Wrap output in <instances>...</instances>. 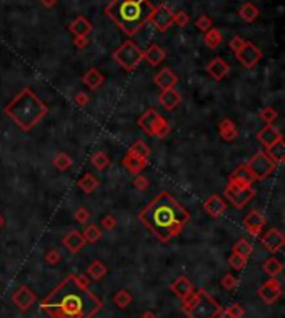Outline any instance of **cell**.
Listing matches in <instances>:
<instances>
[{
    "mask_svg": "<svg viewBox=\"0 0 285 318\" xmlns=\"http://www.w3.org/2000/svg\"><path fill=\"white\" fill-rule=\"evenodd\" d=\"M102 307V300L80 275L64 278L40 302V312L48 318H94Z\"/></svg>",
    "mask_w": 285,
    "mask_h": 318,
    "instance_id": "cell-1",
    "label": "cell"
},
{
    "mask_svg": "<svg viewBox=\"0 0 285 318\" xmlns=\"http://www.w3.org/2000/svg\"><path fill=\"white\" fill-rule=\"evenodd\" d=\"M138 220L157 240L167 243L182 233L190 213L168 192H160L140 210Z\"/></svg>",
    "mask_w": 285,
    "mask_h": 318,
    "instance_id": "cell-2",
    "label": "cell"
},
{
    "mask_svg": "<svg viewBox=\"0 0 285 318\" xmlns=\"http://www.w3.org/2000/svg\"><path fill=\"white\" fill-rule=\"evenodd\" d=\"M154 7L152 0H112L105 13L120 30L132 37L148 22Z\"/></svg>",
    "mask_w": 285,
    "mask_h": 318,
    "instance_id": "cell-3",
    "label": "cell"
},
{
    "mask_svg": "<svg viewBox=\"0 0 285 318\" xmlns=\"http://www.w3.org/2000/svg\"><path fill=\"white\" fill-rule=\"evenodd\" d=\"M4 112L5 115L12 118L15 125H18V128H22L24 132H30L45 118L48 113V107L35 95L34 90L22 88L7 103Z\"/></svg>",
    "mask_w": 285,
    "mask_h": 318,
    "instance_id": "cell-4",
    "label": "cell"
},
{
    "mask_svg": "<svg viewBox=\"0 0 285 318\" xmlns=\"http://www.w3.org/2000/svg\"><path fill=\"white\" fill-rule=\"evenodd\" d=\"M182 308L188 318H217L224 308L204 290L192 292L182 300Z\"/></svg>",
    "mask_w": 285,
    "mask_h": 318,
    "instance_id": "cell-5",
    "label": "cell"
},
{
    "mask_svg": "<svg viewBox=\"0 0 285 318\" xmlns=\"http://www.w3.org/2000/svg\"><path fill=\"white\" fill-rule=\"evenodd\" d=\"M138 127L147 133L148 137L165 138L170 133V125L155 108H148L138 118Z\"/></svg>",
    "mask_w": 285,
    "mask_h": 318,
    "instance_id": "cell-6",
    "label": "cell"
},
{
    "mask_svg": "<svg viewBox=\"0 0 285 318\" xmlns=\"http://www.w3.org/2000/svg\"><path fill=\"white\" fill-rule=\"evenodd\" d=\"M114 60L118 63L124 70H134L138 63L144 60V52L132 40H127L114 52Z\"/></svg>",
    "mask_w": 285,
    "mask_h": 318,
    "instance_id": "cell-7",
    "label": "cell"
},
{
    "mask_svg": "<svg viewBox=\"0 0 285 318\" xmlns=\"http://www.w3.org/2000/svg\"><path fill=\"white\" fill-rule=\"evenodd\" d=\"M245 165H247L248 172L252 173L255 182L265 180V178L272 175V173L275 172V168H277V165L270 160L265 152H257L247 163H245Z\"/></svg>",
    "mask_w": 285,
    "mask_h": 318,
    "instance_id": "cell-8",
    "label": "cell"
},
{
    "mask_svg": "<svg viewBox=\"0 0 285 318\" xmlns=\"http://www.w3.org/2000/svg\"><path fill=\"white\" fill-rule=\"evenodd\" d=\"M224 195L235 208L240 210V208H244L255 197V190L252 187H240L235 185V183H228L224 190Z\"/></svg>",
    "mask_w": 285,
    "mask_h": 318,
    "instance_id": "cell-9",
    "label": "cell"
},
{
    "mask_svg": "<svg viewBox=\"0 0 285 318\" xmlns=\"http://www.w3.org/2000/svg\"><path fill=\"white\" fill-rule=\"evenodd\" d=\"M238 62L242 63L245 68H254L262 58V52H260L258 47H255L252 42H245L242 48L238 52H235Z\"/></svg>",
    "mask_w": 285,
    "mask_h": 318,
    "instance_id": "cell-10",
    "label": "cell"
},
{
    "mask_svg": "<svg viewBox=\"0 0 285 318\" xmlns=\"http://www.w3.org/2000/svg\"><path fill=\"white\" fill-rule=\"evenodd\" d=\"M148 20L154 23V27H157L158 32H165L174 22V12L170 10V7L160 3V5L154 7V12Z\"/></svg>",
    "mask_w": 285,
    "mask_h": 318,
    "instance_id": "cell-11",
    "label": "cell"
},
{
    "mask_svg": "<svg viewBox=\"0 0 285 318\" xmlns=\"http://www.w3.org/2000/svg\"><path fill=\"white\" fill-rule=\"evenodd\" d=\"M257 295L262 298L267 305H272V303L277 302L280 295H282V283L277 280V277L270 278V280H267L258 288Z\"/></svg>",
    "mask_w": 285,
    "mask_h": 318,
    "instance_id": "cell-12",
    "label": "cell"
},
{
    "mask_svg": "<svg viewBox=\"0 0 285 318\" xmlns=\"http://www.w3.org/2000/svg\"><path fill=\"white\" fill-rule=\"evenodd\" d=\"M260 242H262V245L265 247V250L267 252L277 253L278 250H282V247L285 245V237L278 228H270L267 233H264L262 235Z\"/></svg>",
    "mask_w": 285,
    "mask_h": 318,
    "instance_id": "cell-13",
    "label": "cell"
},
{
    "mask_svg": "<svg viewBox=\"0 0 285 318\" xmlns=\"http://www.w3.org/2000/svg\"><path fill=\"white\" fill-rule=\"evenodd\" d=\"M12 302L15 303V307H17L18 310L27 312L35 303V293L30 290L27 285H22L12 293Z\"/></svg>",
    "mask_w": 285,
    "mask_h": 318,
    "instance_id": "cell-14",
    "label": "cell"
},
{
    "mask_svg": "<svg viewBox=\"0 0 285 318\" xmlns=\"http://www.w3.org/2000/svg\"><path fill=\"white\" fill-rule=\"evenodd\" d=\"M122 165L125 167V170H128L132 175H138V173H142L144 168L148 165V158L135 155V153L127 150V153H125V157L122 160Z\"/></svg>",
    "mask_w": 285,
    "mask_h": 318,
    "instance_id": "cell-15",
    "label": "cell"
},
{
    "mask_svg": "<svg viewBox=\"0 0 285 318\" xmlns=\"http://www.w3.org/2000/svg\"><path fill=\"white\" fill-rule=\"evenodd\" d=\"M264 223H265V218L260 212L257 210H252L247 213V217L244 218V227L245 230H247L252 237H258L260 232H262L264 228Z\"/></svg>",
    "mask_w": 285,
    "mask_h": 318,
    "instance_id": "cell-16",
    "label": "cell"
},
{
    "mask_svg": "<svg viewBox=\"0 0 285 318\" xmlns=\"http://www.w3.org/2000/svg\"><path fill=\"white\" fill-rule=\"evenodd\" d=\"M204 208L212 218H218L227 210V203H225V200L220 195H210L207 200H205Z\"/></svg>",
    "mask_w": 285,
    "mask_h": 318,
    "instance_id": "cell-17",
    "label": "cell"
},
{
    "mask_svg": "<svg viewBox=\"0 0 285 318\" xmlns=\"http://www.w3.org/2000/svg\"><path fill=\"white\" fill-rule=\"evenodd\" d=\"M180 93L175 88H165L158 93V103L162 105L167 112H174L175 108L180 105Z\"/></svg>",
    "mask_w": 285,
    "mask_h": 318,
    "instance_id": "cell-18",
    "label": "cell"
},
{
    "mask_svg": "<svg viewBox=\"0 0 285 318\" xmlns=\"http://www.w3.org/2000/svg\"><path fill=\"white\" fill-rule=\"evenodd\" d=\"M254 182L255 180H254L252 173L248 172V168L245 163L238 165L228 177V183H235V185H240V187H250Z\"/></svg>",
    "mask_w": 285,
    "mask_h": 318,
    "instance_id": "cell-19",
    "label": "cell"
},
{
    "mask_svg": "<svg viewBox=\"0 0 285 318\" xmlns=\"http://www.w3.org/2000/svg\"><path fill=\"white\" fill-rule=\"evenodd\" d=\"M230 72V67H228V63L224 60V58H220V57H215L212 62L207 65V73L210 77L214 78V80H222V78L227 75V73Z\"/></svg>",
    "mask_w": 285,
    "mask_h": 318,
    "instance_id": "cell-20",
    "label": "cell"
},
{
    "mask_svg": "<svg viewBox=\"0 0 285 318\" xmlns=\"http://www.w3.org/2000/svg\"><path fill=\"white\" fill-rule=\"evenodd\" d=\"M62 243L70 253H77L82 250V247L85 245V238L78 230H72L62 238Z\"/></svg>",
    "mask_w": 285,
    "mask_h": 318,
    "instance_id": "cell-21",
    "label": "cell"
},
{
    "mask_svg": "<svg viewBox=\"0 0 285 318\" xmlns=\"http://www.w3.org/2000/svg\"><path fill=\"white\" fill-rule=\"evenodd\" d=\"M257 140L262 143L264 147H270L272 143L282 140V133H280L274 125H265L264 128H260L258 130Z\"/></svg>",
    "mask_w": 285,
    "mask_h": 318,
    "instance_id": "cell-22",
    "label": "cell"
},
{
    "mask_svg": "<svg viewBox=\"0 0 285 318\" xmlns=\"http://www.w3.org/2000/svg\"><path fill=\"white\" fill-rule=\"evenodd\" d=\"M170 290H172L175 295L180 298V300H184V298H187L190 293L194 292V285L187 277H178L172 282Z\"/></svg>",
    "mask_w": 285,
    "mask_h": 318,
    "instance_id": "cell-23",
    "label": "cell"
},
{
    "mask_svg": "<svg viewBox=\"0 0 285 318\" xmlns=\"http://www.w3.org/2000/svg\"><path fill=\"white\" fill-rule=\"evenodd\" d=\"M154 82H155V85L160 87L162 90H165V88H174L175 87V83L178 82V78L177 75L170 70V68H162L157 75L154 77Z\"/></svg>",
    "mask_w": 285,
    "mask_h": 318,
    "instance_id": "cell-24",
    "label": "cell"
},
{
    "mask_svg": "<svg viewBox=\"0 0 285 318\" xmlns=\"http://www.w3.org/2000/svg\"><path fill=\"white\" fill-rule=\"evenodd\" d=\"M218 135L224 138L225 142H234L238 137V128L237 125L230 120V118H224L218 123Z\"/></svg>",
    "mask_w": 285,
    "mask_h": 318,
    "instance_id": "cell-25",
    "label": "cell"
},
{
    "mask_svg": "<svg viewBox=\"0 0 285 318\" xmlns=\"http://www.w3.org/2000/svg\"><path fill=\"white\" fill-rule=\"evenodd\" d=\"M68 30L72 32L75 37H88V33L92 32V23H90L84 15H78L72 23H70Z\"/></svg>",
    "mask_w": 285,
    "mask_h": 318,
    "instance_id": "cell-26",
    "label": "cell"
},
{
    "mask_svg": "<svg viewBox=\"0 0 285 318\" xmlns=\"http://www.w3.org/2000/svg\"><path fill=\"white\" fill-rule=\"evenodd\" d=\"M265 153H267L268 158L275 163V165L282 163L284 157H285V142H284V138H282V140L272 143L270 147H265Z\"/></svg>",
    "mask_w": 285,
    "mask_h": 318,
    "instance_id": "cell-27",
    "label": "cell"
},
{
    "mask_svg": "<svg viewBox=\"0 0 285 318\" xmlns=\"http://www.w3.org/2000/svg\"><path fill=\"white\" fill-rule=\"evenodd\" d=\"M165 50L164 48H160L158 45H150L147 50L144 52V58L147 60L150 65L155 67V65H158V63H162L164 62V58H165Z\"/></svg>",
    "mask_w": 285,
    "mask_h": 318,
    "instance_id": "cell-28",
    "label": "cell"
},
{
    "mask_svg": "<svg viewBox=\"0 0 285 318\" xmlns=\"http://www.w3.org/2000/svg\"><path fill=\"white\" fill-rule=\"evenodd\" d=\"M104 80H105L104 75L97 70V68H90V70L82 77V82L88 88H92V90H95V88H98L100 85H102Z\"/></svg>",
    "mask_w": 285,
    "mask_h": 318,
    "instance_id": "cell-29",
    "label": "cell"
},
{
    "mask_svg": "<svg viewBox=\"0 0 285 318\" xmlns=\"http://www.w3.org/2000/svg\"><path fill=\"white\" fill-rule=\"evenodd\" d=\"M262 267H264V272L267 273L270 278L280 275V273H282V270H284V263L280 262L278 258H275V257L267 258V260L264 262Z\"/></svg>",
    "mask_w": 285,
    "mask_h": 318,
    "instance_id": "cell-30",
    "label": "cell"
},
{
    "mask_svg": "<svg viewBox=\"0 0 285 318\" xmlns=\"http://www.w3.org/2000/svg\"><path fill=\"white\" fill-rule=\"evenodd\" d=\"M204 42H205V45H207L208 48H218L220 45H222V42H224V37H222V33H220L217 28H208L207 32L204 33Z\"/></svg>",
    "mask_w": 285,
    "mask_h": 318,
    "instance_id": "cell-31",
    "label": "cell"
},
{
    "mask_svg": "<svg viewBox=\"0 0 285 318\" xmlns=\"http://www.w3.org/2000/svg\"><path fill=\"white\" fill-rule=\"evenodd\" d=\"M77 187H78L82 192H85V193H92V192L97 190L98 180L92 175V173H85V175L77 182Z\"/></svg>",
    "mask_w": 285,
    "mask_h": 318,
    "instance_id": "cell-32",
    "label": "cell"
},
{
    "mask_svg": "<svg viewBox=\"0 0 285 318\" xmlns=\"http://www.w3.org/2000/svg\"><path fill=\"white\" fill-rule=\"evenodd\" d=\"M107 272L108 270H107V267H105V263L100 260L92 262L87 268V275L90 278H94V280H102V278L107 275Z\"/></svg>",
    "mask_w": 285,
    "mask_h": 318,
    "instance_id": "cell-33",
    "label": "cell"
},
{
    "mask_svg": "<svg viewBox=\"0 0 285 318\" xmlns=\"http://www.w3.org/2000/svg\"><path fill=\"white\" fill-rule=\"evenodd\" d=\"M82 235H84L85 242H87V243H97L100 238H102V230H100L95 223H88V225L85 227Z\"/></svg>",
    "mask_w": 285,
    "mask_h": 318,
    "instance_id": "cell-34",
    "label": "cell"
},
{
    "mask_svg": "<svg viewBox=\"0 0 285 318\" xmlns=\"http://www.w3.org/2000/svg\"><path fill=\"white\" fill-rule=\"evenodd\" d=\"M132 293H130L128 290H118L117 293H115V297H114V303H115V307L120 308V310H125L130 303H132Z\"/></svg>",
    "mask_w": 285,
    "mask_h": 318,
    "instance_id": "cell-35",
    "label": "cell"
},
{
    "mask_svg": "<svg viewBox=\"0 0 285 318\" xmlns=\"http://www.w3.org/2000/svg\"><path fill=\"white\" fill-rule=\"evenodd\" d=\"M238 13H240V17H242L245 22H254L255 18L258 17L260 12H258V8L254 5V3L247 2V3H244V5L240 7Z\"/></svg>",
    "mask_w": 285,
    "mask_h": 318,
    "instance_id": "cell-36",
    "label": "cell"
},
{
    "mask_svg": "<svg viewBox=\"0 0 285 318\" xmlns=\"http://www.w3.org/2000/svg\"><path fill=\"white\" fill-rule=\"evenodd\" d=\"M90 163L94 165V168L97 170H105L110 165V158L105 152H95L92 157H90Z\"/></svg>",
    "mask_w": 285,
    "mask_h": 318,
    "instance_id": "cell-37",
    "label": "cell"
},
{
    "mask_svg": "<svg viewBox=\"0 0 285 318\" xmlns=\"http://www.w3.org/2000/svg\"><path fill=\"white\" fill-rule=\"evenodd\" d=\"M252 252H254L252 245H250V243L245 240V238H240V240L234 245V253H237V255L244 257L245 260H248L250 255H252Z\"/></svg>",
    "mask_w": 285,
    "mask_h": 318,
    "instance_id": "cell-38",
    "label": "cell"
},
{
    "mask_svg": "<svg viewBox=\"0 0 285 318\" xmlns=\"http://www.w3.org/2000/svg\"><path fill=\"white\" fill-rule=\"evenodd\" d=\"M70 165H72V158H70L67 153L60 152V153H57V155H55V158H54V167L57 168V170L64 172V170H67Z\"/></svg>",
    "mask_w": 285,
    "mask_h": 318,
    "instance_id": "cell-39",
    "label": "cell"
},
{
    "mask_svg": "<svg viewBox=\"0 0 285 318\" xmlns=\"http://www.w3.org/2000/svg\"><path fill=\"white\" fill-rule=\"evenodd\" d=\"M128 152H132V153H135V155H140V157H144V158H148L150 157V147L144 140L134 142L132 147L128 148Z\"/></svg>",
    "mask_w": 285,
    "mask_h": 318,
    "instance_id": "cell-40",
    "label": "cell"
},
{
    "mask_svg": "<svg viewBox=\"0 0 285 318\" xmlns=\"http://www.w3.org/2000/svg\"><path fill=\"white\" fill-rule=\"evenodd\" d=\"M277 110L272 107H265L262 112H260V118L265 122V125H272V123L277 120Z\"/></svg>",
    "mask_w": 285,
    "mask_h": 318,
    "instance_id": "cell-41",
    "label": "cell"
},
{
    "mask_svg": "<svg viewBox=\"0 0 285 318\" xmlns=\"http://www.w3.org/2000/svg\"><path fill=\"white\" fill-rule=\"evenodd\" d=\"M60 260H62V255H60V250H57V248H50V250L45 253V262H47L50 267L58 265Z\"/></svg>",
    "mask_w": 285,
    "mask_h": 318,
    "instance_id": "cell-42",
    "label": "cell"
},
{
    "mask_svg": "<svg viewBox=\"0 0 285 318\" xmlns=\"http://www.w3.org/2000/svg\"><path fill=\"white\" fill-rule=\"evenodd\" d=\"M227 262H228V265L232 267V270H242V268L247 265V260H245L244 257L237 255V253H232Z\"/></svg>",
    "mask_w": 285,
    "mask_h": 318,
    "instance_id": "cell-43",
    "label": "cell"
},
{
    "mask_svg": "<svg viewBox=\"0 0 285 318\" xmlns=\"http://www.w3.org/2000/svg\"><path fill=\"white\" fill-rule=\"evenodd\" d=\"M195 27H197L200 32L205 33L208 28H212V18H210L208 15H200L197 18V22H195Z\"/></svg>",
    "mask_w": 285,
    "mask_h": 318,
    "instance_id": "cell-44",
    "label": "cell"
},
{
    "mask_svg": "<svg viewBox=\"0 0 285 318\" xmlns=\"http://www.w3.org/2000/svg\"><path fill=\"white\" fill-rule=\"evenodd\" d=\"M224 313L225 315H228L230 318H242L244 317V308L240 305H237V303H234V305L225 308Z\"/></svg>",
    "mask_w": 285,
    "mask_h": 318,
    "instance_id": "cell-45",
    "label": "cell"
},
{
    "mask_svg": "<svg viewBox=\"0 0 285 318\" xmlns=\"http://www.w3.org/2000/svg\"><path fill=\"white\" fill-rule=\"evenodd\" d=\"M220 283H222V287L225 288V290H234L235 287H237V278H235L232 273H227V275H224V278L220 280Z\"/></svg>",
    "mask_w": 285,
    "mask_h": 318,
    "instance_id": "cell-46",
    "label": "cell"
},
{
    "mask_svg": "<svg viewBox=\"0 0 285 318\" xmlns=\"http://www.w3.org/2000/svg\"><path fill=\"white\" fill-rule=\"evenodd\" d=\"M75 220H77L78 223H82V225H85L88 220H90V213L85 207H78L77 210H75Z\"/></svg>",
    "mask_w": 285,
    "mask_h": 318,
    "instance_id": "cell-47",
    "label": "cell"
},
{
    "mask_svg": "<svg viewBox=\"0 0 285 318\" xmlns=\"http://www.w3.org/2000/svg\"><path fill=\"white\" fill-rule=\"evenodd\" d=\"M245 42H247V40H244V38L240 37V35H235V37H232L228 40V48L235 53V52H238L240 48H242V45H244Z\"/></svg>",
    "mask_w": 285,
    "mask_h": 318,
    "instance_id": "cell-48",
    "label": "cell"
},
{
    "mask_svg": "<svg viewBox=\"0 0 285 318\" xmlns=\"http://www.w3.org/2000/svg\"><path fill=\"white\" fill-rule=\"evenodd\" d=\"M134 187L137 188V190L140 192H144V190H147V187H148V180H147V177H144V175H135L134 178Z\"/></svg>",
    "mask_w": 285,
    "mask_h": 318,
    "instance_id": "cell-49",
    "label": "cell"
},
{
    "mask_svg": "<svg viewBox=\"0 0 285 318\" xmlns=\"http://www.w3.org/2000/svg\"><path fill=\"white\" fill-rule=\"evenodd\" d=\"M100 225L104 227V230H114V228L117 227V220H115L114 215H105L102 218V222H100Z\"/></svg>",
    "mask_w": 285,
    "mask_h": 318,
    "instance_id": "cell-50",
    "label": "cell"
},
{
    "mask_svg": "<svg viewBox=\"0 0 285 318\" xmlns=\"http://www.w3.org/2000/svg\"><path fill=\"white\" fill-rule=\"evenodd\" d=\"M175 25H178V27H185L188 23V15L185 12H178V13H174V22Z\"/></svg>",
    "mask_w": 285,
    "mask_h": 318,
    "instance_id": "cell-51",
    "label": "cell"
},
{
    "mask_svg": "<svg viewBox=\"0 0 285 318\" xmlns=\"http://www.w3.org/2000/svg\"><path fill=\"white\" fill-rule=\"evenodd\" d=\"M74 102L77 103L78 107H87L88 102H90V98H88V95L85 92H78V93H75Z\"/></svg>",
    "mask_w": 285,
    "mask_h": 318,
    "instance_id": "cell-52",
    "label": "cell"
},
{
    "mask_svg": "<svg viewBox=\"0 0 285 318\" xmlns=\"http://www.w3.org/2000/svg\"><path fill=\"white\" fill-rule=\"evenodd\" d=\"M74 43H75V47H77V48H80V50H84V48L88 45V38H87V37H75Z\"/></svg>",
    "mask_w": 285,
    "mask_h": 318,
    "instance_id": "cell-53",
    "label": "cell"
},
{
    "mask_svg": "<svg viewBox=\"0 0 285 318\" xmlns=\"http://www.w3.org/2000/svg\"><path fill=\"white\" fill-rule=\"evenodd\" d=\"M55 3H57V0H42V5L47 7V8L55 7Z\"/></svg>",
    "mask_w": 285,
    "mask_h": 318,
    "instance_id": "cell-54",
    "label": "cell"
},
{
    "mask_svg": "<svg viewBox=\"0 0 285 318\" xmlns=\"http://www.w3.org/2000/svg\"><path fill=\"white\" fill-rule=\"evenodd\" d=\"M217 318H230V317H228V315H225V313L222 312V313H220V315H218Z\"/></svg>",
    "mask_w": 285,
    "mask_h": 318,
    "instance_id": "cell-55",
    "label": "cell"
},
{
    "mask_svg": "<svg viewBox=\"0 0 285 318\" xmlns=\"http://www.w3.org/2000/svg\"><path fill=\"white\" fill-rule=\"evenodd\" d=\"M4 223H5V220H4V217H2V215H0V228H2V227H4Z\"/></svg>",
    "mask_w": 285,
    "mask_h": 318,
    "instance_id": "cell-56",
    "label": "cell"
}]
</instances>
